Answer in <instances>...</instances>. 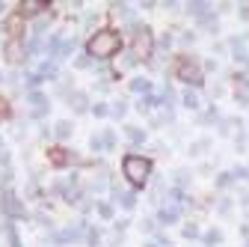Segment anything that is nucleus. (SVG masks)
Here are the masks:
<instances>
[{
    "label": "nucleus",
    "instance_id": "1",
    "mask_svg": "<svg viewBox=\"0 0 249 247\" xmlns=\"http://www.w3.org/2000/svg\"><path fill=\"white\" fill-rule=\"evenodd\" d=\"M119 33H113V30H98V33H92V39L86 42V51L92 57H98V60H107L119 51Z\"/></svg>",
    "mask_w": 249,
    "mask_h": 247
},
{
    "label": "nucleus",
    "instance_id": "2",
    "mask_svg": "<svg viewBox=\"0 0 249 247\" xmlns=\"http://www.w3.org/2000/svg\"><path fill=\"white\" fill-rule=\"evenodd\" d=\"M122 173H124V179H128L131 185H145L148 182V173H151V161L148 158H140V155H128L122 161Z\"/></svg>",
    "mask_w": 249,
    "mask_h": 247
},
{
    "label": "nucleus",
    "instance_id": "3",
    "mask_svg": "<svg viewBox=\"0 0 249 247\" xmlns=\"http://www.w3.org/2000/svg\"><path fill=\"white\" fill-rule=\"evenodd\" d=\"M151 51H154V36H151V30H148V27H137V33H134V57L148 60Z\"/></svg>",
    "mask_w": 249,
    "mask_h": 247
},
{
    "label": "nucleus",
    "instance_id": "4",
    "mask_svg": "<svg viewBox=\"0 0 249 247\" xmlns=\"http://www.w3.org/2000/svg\"><path fill=\"white\" fill-rule=\"evenodd\" d=\"M178 78H181L184 83L199 86V83H202V69L193 63V60H181V63H178Z\"/></svg>",
    "mask_w": 249,
    "mask_h": 247
},
{
    "label": "nucleus",
    "instance_id": "5",
    "mask_svg": "<svg viewBox=\"0 0 249 247\" xmlns=\"http://www.w3.org/2000/svg\"><path fill=\"white\" fill-rule=\"evenodd\" d=\"M3 54H6L9 63H21V60H24V45H21V39H9V42L3 45Z\"/></svg>",
    "mask_w": 249,
    "mask_h": 247
},
{
    "label": "nucleus",
    "instance_id": "6",
    "mask_svg": "<svg viewBox=\"0 0 249 247\" xmlns=\"http://www.w3.org/2000/svg\"><path fill=\"white\" fill-rule=\"evenodd\" d=\"M48 158H51V161H53L56 167H62V164H66V161H69L71 155H69L66 149H59V146H56V149H51V152H48Z\"/></svg>",
    "mask_w": 249,
    "mask_h": 247
},
{
    "label": "nucleus",
    "instance_id": "7",
    "mask_svg": "<svg viewBox=\"0 0 249 247\" xmlns=\"http://www.w3.org/2000/svg\"><path fill=\"white\" fill-rule=\"evenodd\" d=\"M18 6H21V12H24V15H36L45 3H42V0H24V3H18Z\"/></svg>",
    "mask_w": 249,
    "mask_h": 247
},
{
    "label": "nucleus",
    "instance_id": "8",
    "mask_svg": "<svg viewBox=\"0 0 249 247\" xmlns=\"http://www.w3.org/2000/svg\"><path fill=\"white\" fill-rule=\"evenodd\" d=\"M18 27H21V12H18V15H12V18H9V24H6V30L12 33V39H18Z\"/></svg>",
    "mask_w": 249,
    "mask_h": 247
},
{
    "label": "nucleus",
    "instance_id": "9",
    "mask_svg": "<svg viewBox=\"0 0 249 247\" xmlns=\"http://www.w3.org/2000/svg\"><path fill=\"white\" fill-rule=\"evenodd\" d=\"M234 89H237V96H240V99H249V81H237Z\"/></svg>",
    "mask_w": 249,
    "mask_h": 247
},
{
    "label": "nucleus",
    "instance_id": "10",
    "mask_svg": "<svg viewBox=\"0 0 249 247\" xmlns=\"http://www.w3.org/2000/svg\"><path fill=\"white\" fill-rule=\"evenodd\" d=\"M71 134V125H69V122H59V125H56V137H69Z\"/></svg>",
    "mask_w": 249,
    "mask_h": 247
},
{
    "label": "nucleus",
    "instance_id": "11",
    "mask_svg": "<svg viewBox=\"0 0 249 247\" xmlns=\"http://www.w3.org/2000/svg\"><path fill=\"white\" fill-rule=\"evenodd\" d=\"M9 113V104H6V99H0V119H3Z\"/></svg>",
    "mask_w": 249,
    "mask_h": 247
},
{
    "label": "nucleus",
    "instance_id": "12",
    "mask_svg": "<svg viewBox=\"0 0 249 247\" xmlns=\"http://www.w3.org/2000/svg\"><path fill=\"white\" fill-rule=\"evenodd\" d=\"M0 12H3V3H0Z\"/></svg>",
    "mask_w": 249,
    "mask_h": 247
}]
</instances>
